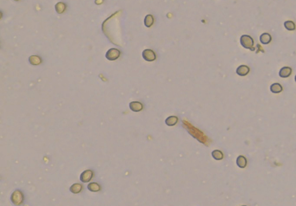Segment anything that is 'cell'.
Instances as JSON below:
<instances>
[{
	"label": "cell",
	"instance_id": "cell-1",
	"mask_svg": "<svg viewBox=\"0 0 296 206\" xmlns=\"http://www.w3.org/2000/svg\"><path fill=\"white\" fill-rule=\"evenodd\" d=\"M11 200L14 205L16 206H20L23 204L24 201H25V196L23 192L19 191V190H16L14 191L11 196Z\"/></svg>",
	"mask_w": 296,
	"mask_h": 206
},
{
	"label": "cell",
	"instance_id": "cell-2",
	"mask_svg": "<svg viewBox=\"0 0 296 206\" xmlns=\"http://www.w3.org/2000/svg\"><path fill=\"white\" fill-rule=\"evenodd\" d=\"M240 42H241V44L243 48L248 49V50H253L254 43V39L252 38L250 36L242 35L241 37V38H240Z\"/></svg>",
	"mask_w": 296,
	"mask_h": 206
},
{
	"label": "cell",
	"instance_id": "cell-3",
	"mask_svg": "<svg viewBox=\"0 0 296 206\" xmlns=\"http://www.w3.org/2000/svg\"><path fill=\"white\" fill-rule=\"evenodd\" d=\"M120 55H121V52H120L119 50L115 49V48H112V49H110L108 51L106 52L105 56H106V58L108 60H110V61H115V60L119 58Z\"/></svg>",
	"mask_w": 296,
	"mask_h": 206
},
{
	"label": "cell",
	"instance_id": "cell-4",
	"mask_svg": "<svg viewBox=\"0 0 296 206\" xmlns=\"http://www.w3.org/2000/svg\"><path fill=\"white\" fill-rule=\"evenodd\" d=\"M93 176H94V172L92 170H86L80 175V180L83 183H89L93 179Z\"/></svg>",
	"mask_w": 296,
	"mask_h": 206
},
{
	"label": "cell",
	"instance_id": "cell-5",
	"mask_svg": "<svg viewBox=\"0 0 296 206\" xmlns=\"http://www.w3.org/2000/svg\"><path fill=\"white\" fill-rule=\"evenodd\" d=\"M142 57L147 62H153L156 59V55L151 50H145L142 52Z\"/></svg>",
	"mask_w": 296,
	"mask_h": 206
},
{
	"label": "cell",
	"instance_id": "cell-6",
	"mask_svg": "<svg viewBox=\"0 0 296 206\" xmlns=\"http://www.w3.org/2000/svg\"><path fill=\"white\" fill-rule=\"evenodd\" d=\"M249 71H250V69L247 65H241L236 69V74L240 76H245L249 73Z\"/></svg>",
	"mask_w": 296,
	"mask_h": 206
},
{
	"label": "cell",
	"instance_id": "cell-7",
	"mask_svg": "<svg viewBox=\"0 0 296 206\" xmlns=\"http://www.w3.org/2000/svg\"><path fill=\"white\" fill-rule=\"evenodd\" d=\"M292 69L290 67H283L281 69V70L279 72V76L281 78H288L292 74Z\"/></svg>",
	"mask_w": 296,
	"mask_h": 206
},
{
	"label": "cell",
	"instance_id": "cell-8",
	"mask_svg": "<svg viewBox=\"0 0 296 206\" xmlns=\"http://www.w3.org/2000/svg\"><path fill=\"white\" fill-rule=\"evenodd\" d=\"M129 108L134 112H140L143 109V105L140 101H132L129 103Z\"/></svg>",
	"mask_w": 296,
	"mask_h": 206
},
{
	"label": "cell",
	"instance_id": "cell-9",
	"mask_svg": "<svg viewBox=\"0 0 296 206\" xmlns=\"http://www.w3.org/2000/svg\"><path fill=\"white\" fill-rule=\"evenodd\" d=\"M83 188H84V186H83L81 184L76 183V184H73V185L70 187V192H71V193L73 194H78L80 193V192L83 191Z\"/></svg>",
	"mask_w": 296,
	"mask_h": 206
},
{
	"label": "cell",
	"instance_id": "cell-10",
	"mask_svg": "<svg viewBox=\"0 0 296 206\" xmlns=\"http://www.w3.org/2000/svg\"><path fill=\"white\" fill-rule=\"evenodd\" d=\"M260 41L262 44H268L272 41V37L269 33H263L260 37Z\"/></svg>",
	"mask_w": 296,
	"mask_h": 206
},
{
	"label": "cell",
	"instance_id": "cell-11",
	"mask_svg": "<svg viewBox=\"0 0 296 206\" xmlns=\"http://www.w3.org/2000/svg\"><path fill=\"white\" fill-rule=\"evenodd\" d=\"M88 190L92 192H97L101 191V186L99 184H97L96 182H92L88 185Z\"/></svg>",
	"mask_w": 296,
	"mask_h": 206
},
{
	"label": "cell",
	"instance_id": "cell-12",
	"mask_svg": "<svg viewBox=\"0 0 296 206\" xmlns=\"http://www.w3.org/2000/svg\"><path fill=\"white\" fill-rule=\"evenodd\" d=\"M270 90L274 94H279L283 90L282 86L280 83H273L270 86Z\"/></svg>",
	"mask_w": 296,
	"mask_h": 206
},
{
	"label": "cell",
	"instance_id": "cell-13",
	"mask_svg": "<svg viewBox=\"0 0 296 206\" xmlns=\"http://www.w3.org/2000/svg\"><path fill=\"white\" fill-rule=\"evenodd\" d=\"M247 163H248V162H247V159L245 158L244 156H242V155L239 156L238 158H237V159H236V165H237L240 168L246 167Z\"/></svg>",
	"mask_w": 296,
	"mask_h": 206
},
{
	"label": "cell",
	"instance_id": "cell-14",
	"mask_svg": "<svg viewBox=\"0 0 296 206\" xmlns=\"http://www.w3.org/2000/svg\"><path fill=\"white\" fill-rule=\"evenodd\" d=\"M178 122V118L176 116H169L168 117L165 121V123L167 126H169V127H172V126H175L176 125Z\"/></svg>",
	"mask_w": 296,
	"mask_h": 206
},
{
	"label": "cell",
	"instance_id": "cell-15",
	"mask_svg": "<svg viewBox=\"0 0 296 206\" xmlns=\"http://www.w3.org/2000/svg\"><path fill=\"white\" fill-rule=\"evenodd\" d=\"M29 62H30L31 64L37 66V65L41 64V63H42V59L39 57L38 56H35V55H34V56H31L29 57Z\"/></svg>",
	"mask_w": 296,
	"mask_h": 206
},
{
	"label": "cell",
	"instance_id": "cell-16",
	"mask_svg": "<svg viewBox=\"0 0 296 206\" xmlns=\"http://www.w3.org/2000/svg\"><path fill=\"white\" fill-rule=\"evenodd\" d=\"M55 9H56V11L58 14H62L66 10V5L65 3H62V2H59L58 4H56L55 5Z\"/></svg>",
	"mask_w": 296,
	"mask_h": 206
},
{
	"label": "cell",
	"instance_id": "cell-17",
	"mask_svg": "<svg viewBox=\"0 0 296 206\" xmlns=\"http://www.w3.org/2000/svg\"><path fill=\"white\" fill-rule=\"evenodd\" d=\"M154 24V18L152 15H147L144 18V24L146 27L150 28Z\"/></svg>",
	"mask_w": 296,
	"mask_h": 206
},
{
	"label": "cell",
	"instance_id": "cell-18",
	"mask_svg": "<svg viewBox=\"0 0 296 206\" xmlns=\"http://www.w3.org/2000/svg\"><path fill=\"white\" fill-rule=\"evenodd\" d=\"M284 27H285L288 31H293L295 30L296 25L295 24H294L293 21H291V20H288V21H286V22L284 23Z\"/></svg>",
	"mask_w": 296,
	"mask_h": 206
},
{
	"label": "cell",
	"instance_id": "cell-19",
	"mask_svg": "<svg viewBox=\"0 0 296 206\" xmlns=\"http://www.w3.org/2000/svg\"><path fill=\"white\" fill-rule=\"evenodd\" d=\"M211 155H212V157L215 160H221L223 159V156H224L223 153H222V152H221L220 150H215V151H213Z\"/></svg>",
	"mask_w": 296,
	"mask_h": 206
},
{
	"label": "cell",
	"instance_id": "cell-20",
	"mask_svg": "<svg viewBox=\"0 0 296 206\" xmlns=\"http://www.w3.org/2000/svg\"><path fill=\"white\" fill-rule=\"evenodd\" d=\"M294 81H295V82H296V75H295V76H294Z\"/></svg>",
	"mask_w": 296,
	"mask_h": 206
},
{
	"label": "cell",
	"instance_id": "cell-21",
	"mask_svg": "<svg viewBox=\"0 0 296 206\" xmlns=\"http://www.w3.org/2000/svg\"><path fill=\"white\" fill-rule=\"evenodd\" d=\"M14 1H19V0H14Z\"/></svg>",
	"mask_w": 296,
	"mask_h": 206
},
{
	"label": "cell",
	"instance_id": "cell-22",
	"mask_svg": "<svg viewBox=\"0 0 296 206\" xmlns=\"http://www.w3.org/2000/svg\"><path fill=\"white\" fill-rule=\"evenodd\" d=\"M242 206H246V205H242Z\"/></svg>",
	"mask_w": 296,
	"mask_h": 206
}]
</instances>
